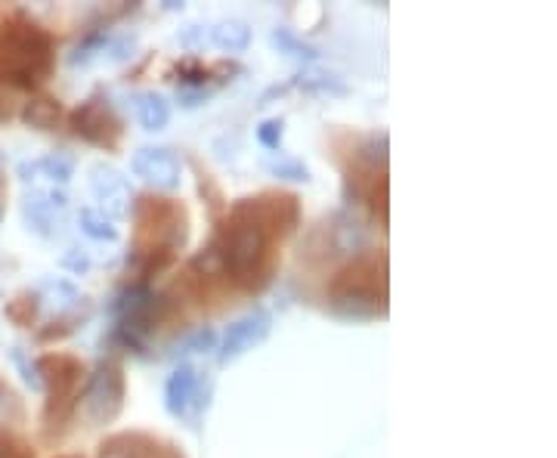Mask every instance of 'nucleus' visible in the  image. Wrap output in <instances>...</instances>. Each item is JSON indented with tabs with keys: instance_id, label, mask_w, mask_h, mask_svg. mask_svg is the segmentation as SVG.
I'll return each mask as SVG.
<instances>
[{
	"instance_id": "4",
	"label": "nucleus",
	"mask_w": 557,
	"mask_h": 458,
	"mask_svg": "<svg viewBox=\"0 0 557 458\" xmlns=\"http://www.w3.org/2000/svg\"><path fill=\"white\" fill-rule=\"evenodd\" d=\"M0 458H35V455H31V449L22 440L0 431Z\"/></svg>"
},
{
	"instance_id": "3",
	"label": "nucleus",
	"mask_w": 557,
	"mask_h": 458,
	"mask_svg": "<svg viewBox=\"0 0 557 458\" xmlns=\"http://www.w3.org/2000/svg\"><path fill=\"white\" fill-rule=\"evenodd\" d=\"M378 285L384 288V279L378 273V257H369V260H359V264H353L350 270L341 273L335 291L341 294V298H372L375 301V294H378Z\"/></svg>"
},
{
	"instance_id": "2",
	"label": "nucleus",
	"mask_w": 557,
	"mask_h": 458,
	"mask_svg": "<svg viewBox=\"0 0 557 458\" xmlns=\"http://www.w3.org/2000/svg\"><path fill=\"white\" fill-rule=\"evenodd\" d=\"M41 372L50 384V397H53V406L62 403V406H69L72 397H75V387L84 375L81 363L72 356H44L41 359Z\"/></svg>"
},
{
	"instance_id": "1",
	"label": "nucleus",
	"mask_w": 557,
	"mask_h": 458,
	"mask_svg": "<svg viewBox=\"0 0 557 458\" xmlns=\"http://www.w3.org/2000/svg\"><path fill=\"white\" fill-rule=\"evenodd\" d=\"M53 65L50 38L25 19L0 22V81L35 87Z\"/></svg>"
}]
</instances>
